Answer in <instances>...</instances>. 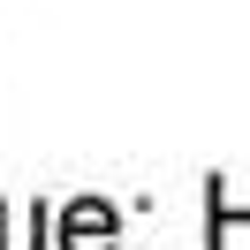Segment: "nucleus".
Returning <instances> with one entry per match:
<instances>
[{
  "instance_id": "nucleus-1",
  "label": "nucleus",
  "mask_w": 250,
  "mask_h": 250,
  "mask_svg": "<svg viewBox=\"0 0 250 250\" xmlns=\"http://www.w3.org/2000/svg\"><path fill=\"white\" fill-rule=\"evenodd\" d=\"M61 250H122V212L106 197H76L61 212Z\"/></svg>"
},
{
  "instance_id": "nucleus-2",
  "label": "nucleus",
  "mask_w": 250,
  "mask_h": 250,
  "mask_svg": "<svg viewBox=\"0 0 250 250\" xmlns=\"http://www.w3.org/2000/svg\"><path fill=\"white\" fill-rule=\"evenodd\" d=\"M53 243V205H0V250H46Z\"/></svg>"
}]
</instances>
